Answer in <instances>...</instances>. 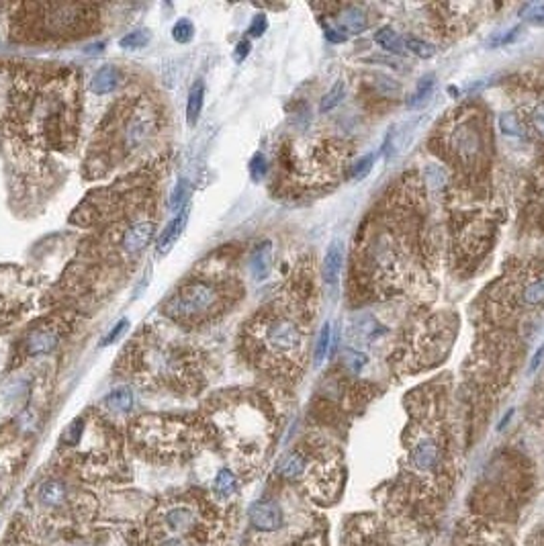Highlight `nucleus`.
I'll return each instance as SVG.
<instances>
[{
  "instance_id": "f257e3e1",
  "label": "nucleus",
  "mask_w": 544,
  "mask_h": 546,
  "mask_svg": "<svg viewBox=\"0 0 544 546\" xmlns=\"http://www.w3.org/2000/svg\"><path fill=\"white\" fill-rule=\"evenodd\" d=\"M80 76L72 68L23 72L8 92V131L12 141L35 154H64L78 141Z\"/></svg>"
},
{
  "instance_id": "f03ea898",
  "label": "nucleus",
  "mask_w": 544,
  "mask_h": 546,
  "mask_svg": "<svg viewBox=\"0 0 544 546\" xmlns=\"http://www.w3.org/2000/svg\"><path fill=\"white\" fill-rule=\"evenodd\" d=\"M164 104L145 92L117 98L94 129L84 158V176L105 179L145 160L164 134Z\"/></svg>"
},
{
  "instance_id": "7ed1b4c3",
  "label": "nucleus",
  "mask_w": 544,
  "mask_h": 546,
  "mask_svg": "<svg viewBox=\"0 0 544 546\" xmlns=\"http://www.w3.org/2000/svg\"><path fill=\"white\" fill-rule=\"evenodd\" d=\"M119 368L139 385L168 389L176 395L197 391L203 385L199 352L152 327L139 331L129 342L119 356Z\"/></svg>"
},
{
  "instance_id": "20e7f679",
  "label": "nucleus",
  "mask_w": 544,
  "mask_h": 546,
  "mask_svg": "<svg viewBox=\"0 0 544 546\" xmlns=\"http://www.w3.org/2000/svg\"><path fill=\"white\" fill-rule=\"evenodd\" d=\"M207 424L229 455L239 462L260 458L271 438L269 411L250 393H229L209 403Z\"/></svg>"
},
{
  "instance_id": "39448f33",
  "label": "nucleus",
  "mask_w": 544,
  "mask_h": 546,
  "mask_svg": "<svg viewBox=\"0 0 544 546\" xmlns=\"http://www.w3.org/2000/svg\"><path fill=\"white\" fill-rule=\"evenodd\" d=\"M10 37L17 42H74L98 27L100 8L87 2H31L12 6Z\"/></svg>"
},
{
  "instance_id": "423d86ee",
  "label": "nucleus",
  "mask_w": 544,
  "mask_h": 546,
  "mask_svg": "<svg viewBox=\"0 0 544 546\" xmlns=\"http://www.w3.org/2000/svg\"><path fill=\"white\" fill-rule=\"evenodd\" d=\"M248 358L264 370L291 374L301 363L305 331L299 319L284 311H262L244 329Z\"/></svg>"
},
{
  "instance_id": "0eeeda50",
  "label": "nucleus",
  "mask_w": 544,
  "mask_h": 546,
  "mask_svg": "<svg viewBox=\"0 0 544 546\" xmlns=\"http://www.w3.org/2000/svg\"><path fill=\"white\" fill-rule=\"evenodd\" d=\"M242 284L226 274L199 273L186 276L179 289L164 301L162 313L181 327L205 325L237 301Z\"/></svg>"
},
{
  "instance_id": "6e6552de",
  "label": "nucleus",
  "mask_w": 544,
  "mask_h": 546,
  "mask_svg": "<svg viewBox=\"0 0 544 546\" xmlns=\"http://www.w3.org/2000/svg\"><path fill=\"white\" fill-rule=\"evenodd\" d=\"M129 438L141 455L168 460L192 453L201 442V428L181 417L141 415L132 424Z\"/></svg>"
},
{
  "instance_id": "1a4fd4ad",
  "label": "nucleus",
  "mask_w": 544,
  "mask_h": 546,
  "mask_svg": "<svg viewBox=\"0 0 544 546\" xmlns=\"http://www.w3.org/2000/svg\"><path fill=\"white\" fill-rule=\"evenodd\" d=\"M70 329L68 313H51L49 318L39 319L21 340L19 344V358H39L51 354L64 340L66 331Z\"/></svg>"
},
{
  "instance_id": "9d476101",
  "label": "nucleus",
  "mask_w": 544,
  "mask_h": 546,
  "mask_svg": "<svg viewBox=\"0 0 544 546\" xmlns=\"http://www.w3.org/2000/svg\"><path fill=\"white\" fill-rule=\"evenodd\" d=\"M27 303V289L17 269H0V321L23 311Z\"/></svg>"
},
{
  "instance_id": "9b49d317",
  "label": "nucleus",
  "mask_w": 544,
  "mask_h": 546,
  "mask_svg": "<svg viewBox=\"0 0 544 546\" xmlns=\"http://www.w3.org/2000/svg\"><path fill=\"white\" fill-rule=\"evenodd\" d=\"M451 147L464 164H475L483 152V136L475 119H464L451 134Z\"/></svg>"
},
{
  "instance_id": "f8f14e48",
  "label": "nucleus",
  "mask_w": 544,
  "mask_h": 546,
  "mask_svg": "<svg viewBox=\"0 0 544 546\" xmlns=\"http://www.w3.org/2000/svg\"><path fill=\"white\" fill-rule=\"evenodd\" d=\"M411 466L421 475H434L442 466V446L432 436H421L409 451Z\"/></svg>"
},
{
  "instance_id": "ddd939ff",
  "label": "nucleus",
  "mask_w": 544,
  "mask_h": 546,
  "mask_svg": "<svg viewBox=\"0 0 544 546\" xmlns=\"http://www.w3.org/2000/svg\"><path fill=\"white\" fill-rule=\"evenodd\" d=\"M250 526L258 532H276L284 526V511L274 500L254 501L248 509Z\"/></svg>"
},
{
  "instance_id": "4468645a",
  "label": "nucleus",
  "mask_w": 544,
  "mask_h": 546,
  "mask_svg": "<svg viewBox=\"0 0 544 546\" xmlns=\"http://www.w3.org/2000/svg\"><path fill=\"white\" fill-rule=\"evenodd\" d=\"M37 503L46 509H64L70 505V489L60 479H46L35 491Z\"/></svg>"
},
{
  "instance_id": "2eb2a0df",
  "label": "nucleus",
  "mask_w": 544,
  "mask_h": 546,
  "mask_svg": "<svg viewBox=\"0 0 544 546\" xmlns=\"http://www.w3.org/2000/svg\"><path fill=\"white\" fill-rule=\"evenodd\" d=\"M342 266H344V246L342 242H332V246L325 252L323 266H321V276L323 284L332 291L338 289L340 276H342Z\"/></svg>"
},
{
  "instance_id": "dca6fc26",
  "label": "nucleus",
  "mask_w": 544,
  "mask_h": 546,
  "mask_svg": "<svg viewBox=\"0 0 544 546\" xmlns=\"http://www.w3.org/2000/svg\"><path fill=\"white\" fill-rule=\"evenodd\" d=\"M309 471V456L303 451H291L289 455L282 456V460L276 466V473L287 479V481H297Z\"/></svg>"
},
{
  "instance_id": "f3484780",
  "label": "nucleus",
  "mask_w": 544,
  "mask_h": 546,
  "mask_svg": "<svg viewBox=\"0 0 544 546\" xmlns=\"http://www.w3.org/2000/svg\"><path fill=\"white\" fill-rule=\"evenodd\" d=\"M272 269V244L260 242L250 254V273L254 280H266Z\"/></svg>"
},
{
  "instance_id": "a211bd4d",
  "label": "nucleus",
  "mask_w": 544,
  "mask_h": 546,
  "mask_svg": "<svg viewBox=\"0 0 544 546\" xmlns=\"http://www.w3.org/2000/svg\"><path fill=\"white\" fill-rule=\"evenodd\" d=\"M368 21H366V12L361 6H346L336 21V27L344 33V35H356L363 33L366 29Z\"/></svg>"
},
{
  "instance_id": "6ab92c4d",
  "label": "nucleus",
  "mask_w": 544,
  "mask_h": 546,
  "mask_svg": "<svg viewBox=\"0 0 544 546\" xmlns=\"http://www.w3.org/2000/svg\"><path fill=\"white\" fill-rule=\"evenodd\" d=\"M518 299L524 307L528 309H538L544 307V274L534 276L530 280H526L518 293Z\"/></svg>"
},
{
  "instance_id": "aec40b11",
  "label": "nucleus",
  "mask_w": 544,
  "mask_h": 546,
  "mask_svg": "<svg viewBox=\"0 0 544 546\" xmlns=\"http://www.w3.org/2000/svg\"><path fill=\"white\" fill-rule=\"evenodd\" d=\"M186 219H188V209H182L172 217V221L162 229V235L158 239V254H166L176 244V239L181 237L182 228L186 226Z\"/></svg>"
},
{
  "instance_id": "412c9836",
  "label": "nucleus",
  "mask_w": 544,
  "mask_h": 546,
  "mask_svg": "<svg viewBox=\"0 0 544 546\" xmlns=\"http://www.w3.org/2000/svg\"><path fill=\"white\" fill-rule=\"evenodd\" d=\"M119 84V70L117 66H102L92 76V92L96 96H105L117 89Z\"/></svg>"
},
{
  "instance_id": "4be33fe9",
  "label": "nucleus",
  "mask_w": 544,
  "mask_h": 546,
  "mask_svg": "<svg viewBox=\"0 0 544 546\" xmlns=\"http://www.w3.org/2000/svg\"><path fill=\"white\" fill-rule=\"evenodd\" d=\"M381 327H383V325L372 318V316H368V313H363V316L354 318V321H352L354 338L361 340V342H374V340L383 334Z\"/></svg>"
},
{
  "instance_id": "5701e85b",
  "label": "nucleus",
  "mask_w": 544,
  "mask_h": 546,
  "mask_svg": "<svg viewBox=\"0 0 544 546\" xmlns=\"http://www.w3.org/2000/svg\"><path fill=\"white\" fill-rule=\"evenodd\" d=\"M237 489H239V479H237V475L231 468L226 466V468H221L215 475V479H213V493L217 498L229 500V498H233L237 493Z\"/></svg>"
},
{
  "instance_id": "b1692460",
  "label": "nucleus",
  "mask_w": 544,
  "mask_h": 546,
  "mask_svg": "<svg viewBox=\"0 0 544 546\" xmlns=\"http://www.w3.org/2000/svg\"><path fill=\"white\" fill-rule=\"evenodd\" d=\"M134 391L129 387H119L105 397V408L113 413H129L134 410Z\"/></svg>"
},
{
  "instance_id": "393cba45",
  "label": "nucleus",
  "mask_w": 544,
  "mask_h": 546,
  "mask_svg": "<svg viewBox=\"0 0 544 546\" xmlns=\"http://www.w3.org/2000/svg\"><path fill=\"white\" fill-rule=\"evenodd\" d=\"M203 102H205V84L203 80H197L188 92V102H186V123L190 127L197 125L201 111H203Z\"/></svg>"
},
{
  "instance_id": "a878e982",
  "label": "nucleus",
  "mask_w": 544,
  "mask_h": 546,
  "mask_svg": "<svg viewBox=\"0 0 544 546\" xmlns=\"http://www.w3.org/2000/svg\"><path fill=\"white\" fill-rule=\"evenodd\" d=\"M374 42L383 47L385 51L389 53H395V55H406V39H401L393 27H381L377 33H374Z\"/></svg>"
},
{
  "instance_id": "bb28decb",
  "label": "nucleus",
  "mask_w": 544,
  "mask_h": 546,
  "mask_svg": "<svg viewBox=\"0 0 544 546\" xmlns=\"http://www.w3.org/2000/svg\"><path fill=\"white\" fill-rule=\"evenodd\" d=\"M434 87H436V78H434L432 74L424 76V78L417 82L415 91H413L411 98L408 100L409 109H419V107H424V104L430 100V96H432V92H434Z\"/></svg>"
},
{
  "instance_id": "cd10ccee",
  "label": "nucleus",
  "mask_w": 544,
  "mask_h": 546,
  "mask_svg": "<svg viewBox=\"0 0 544 546\" xmlns=\"http://www.w3.org/2000/svg\"><path fill=\"white\" fill-rule=\"evenodd\" d=\"M344 96H346V84H344V80H338L329 91L323 94L321 104H319V111H321V113H329L332 109H336V107L342 102Z\"/></svg>"
},
{
  "instance_id": "c85d7f7f",
  "label": "nucleus",
  "mask_w": 544,
  "mask_h": 546,
  "mask_svg": "<svg viewBox=\"0 0 544 546\" xmlns=\"http://www.w3.org/2000/svg\"><path fill=\"white\" fill-rule=\"evenodd\" d=\"M329 346H332V323H323L318 336V342H316V350H314V363H316V366L323 363V358L329 352Z\"/></svg>"
},
{
  "instance_id": "c756f323",
  "label": "nucleus",
  "mask_w": 544,
  "mask_h": 546,
  "mask_svg": "<svg viewBox=\"0 0 544 546\" xmlns=\"http://www.w3.org/2000/svg\"><path fill=\"white\" fill-rule=\"evenodd\" d=\"M518 15L522 21H528L530 25L544 27V2H526L522 4Z\"/></svg>"
},
{
  "instance_id": "7c9ffc66",
  "label": "nucleus",
  "mask_w": 544,
  "mask_h": 546,
  "mask_svg": "<svg viewBox=\"0 0 544 546\" xmlns=\"http://www.w3.org/2000/svg\"><path fill=\"white\" fill-rule=\"evenodd\" d=\"M499 129L509 137L524 136L522 123H520L518 115H514V113H501V115H499Z\"/></svg>"
},
{
  "instance_id": "2f4dec72",
  "label": "nucleus",
  "mask_w": 544,
  "mask_h": 546,
  "mask_svg": "<svg viewBox=\"0 0 544 546\" xmlns=\"http://www.w3.org/2000/svg\"><path fill=\"white\" fill-rule=\"evenodd\" d=\"M406 49H409L413 55H417V57H421V60H428V57H432V55L436 53L434 46H430L428 42H424V39H419V37H408V39H406Z\"/></svg>"
},
{
  "instance_id": "473e14b6",
  "label": "nucleus",
  "mask_w": 544,
  "mask_h": 546,
  "mask_svg": "<svg viewBox=\"0 0 544 546\" xmlns=\"http://www.w3.org/2000/svg\"><path fill=\"white\" fill-rule=\"evenodd\" d=\"M424 174H426V181H428V184H430V188H434V190H440V188H444V186H446V172H444L440 166H436V164H430V166H426V168H424Z\"/></svg>"
},
{
  "instance_id": "72a5a7b5",
  "label": "nucleus",
  "mask_w": 544,
  "mask_h": 546,
  "mask_svg": "<svg viewBox=\"0 0 544 546\" xmlns=\"http://www.w3.org/2000/svg\"><path fill=\"white\" fill-rule=\"evenodd\" d=\"M149 44V33L147 31H134V33H127L125 37L119 39V46L123 49H139V47H145Z\"/></svg>"
},
{
  "instance_id": "f704fd0d",
  "label": "nucleus",
  "mask_w": 544,
  "mask_h": 546,
  "mask_svg": "<svg viewBox=\"0 0 544 546\" xmlns=\"http://www.w3.org/2000/svg\"><path fill=\"white\" fill-rule=\"evenodd\" d=\"M172 37H174L179 44L192 42V37H194V27H192V23H190L188 19H181V21L174 25V29H172Z\"/></svg>"
},
{
  "instance_id": "c9c22d12",
  "label": "nucleus",
  "mask_w": 544,
  "mask_h": 546,
  "mask_svg": "<svg viewBox=\"0 0 544 546\" xmlns=\"http://www.w3.org/2000/svg\"><path fill=\"white\" fill-rule=\"evenodd\" d=\"M269 172V162H266V156L264 154H254V158L250 160V176L254 181H262Z\"/></svg>"
},
{
  "instance_id": "e433bc0d",
  "label": "nucleus",
  "mask_w": 544,
  "mask_h": 546,
  "mask_svg": "<svg viewBox=\"0 0 544 546\" xmlns=\"http://www.w3.org/2000/svg\"><path fill=\"white\" fill-rule=\"evenodd\" d=\"M530 129L544 139V100L530 111Z\"/></svg>"
},
{
  "instance_id": "4c0bfd02",
  "label": "nucleus",
  "mask_w": 544,
  "mask_h": 546,
  "mask_svg": "<svg viewBox=\"0 0 544 546\" xmlns=\"http://www.w3.org/2000/svg\"><path fill=\"white\" fill-rule=\"evenodd\" d=\"M366 363H368V358L364 356L363 352H359V350H346V366L354 372V374H359L361 370H363L364 366H366Z\"/></svg>"
},
{
  "instance_id": "58836bf2",
  "label": "nucleus",
  "mask_w": 544,
  "mask_h": 546,
  "mask_svg": "<svg viewBox=\"0 0 544 546\" xmlns=\"http://www.w3.org/2000/svg\"><path fill=\"white\" fill-rule=\"evenodd\" d=\"M377 89L381 91L383 96H395V94H399V84H397L393 78L385 76V74H377Z\"/></svg>"
},
{
  "instance_id": "ea45409f",
  "label": "nucleus",
  "mask_w": 544,
  "mask_h": 546,
  "mask_svg": "<svg viewBox=\"0 0 544 546\" xmlns=\"http://www.w3.org/2000/svg\"><path fill=\"white\" fill-rule=\"evenodd\" d=\"M186 194H188V182L181 181L179 186H176V190H174V194H172V199H170V211H174V213L182 211V203H184Z\"/></svg>"
},
{
  "instance_id": "a19ab883",
  "label": "nucleus",
  "mask_w": 544,
  "mask_h": 546,
  "mask_svg": "<svg viewBox=\"0 0 544 546\" xmlns=\"http://www.w3.org/2000/svg\"><path fill=\"white\" fill-rule=\"evenodd\" d=\"M127 325H129V321L127 319H121L119 323H115V327L100 340V346H111V344H115L117 340H119V336L127 329Z\"/></svg>"
},
{
  "instance_id": "79ce46f5",
  "label": "nucleus",
  "mask_w": 544,
  "mask_h": 546,
  "mask_svg": "<svg viewBox=\"0 0 544 546\" xmlns=\"http://www.w3.org/2000/svg\"><path fill=\"white\" fill-rule=\"evenodd\" d=\"M518 35H520V27H511V29H507V31H503V33L496 35V37L489 42V46L491 47L507 46V44H511Z\"/></svg>"
},
{
  "instance_id": "37998d69",
  "label": "nucleus",
  "mask_w": 544,
  "mask_h": 546,
  "mask_svg": "<svg viewBox=\"0 0 544 546\" xmlns=\"http://www.w3.org/2000/svg\"><path fill=\"white\" fill-rule=\"evenodd\" d=\"M266 29H269V19H266L264 15H256V17H254V21L250 23V29H248V33H250L252 37H260V35H264V33H266Z\"/></svg>"
},
{
  "instance_id": "c03bdc74",
  "label": "nucleus",
  "mask_w": 544,
  "mask_h": 546,
  "mask_svg": "<svg viewBox=\"0 0 544 546\" xmlns=\"http://www.w3.org/2000/svg\"><path fill=\"white\" fill-rule=\"evenodd\" d=\"M372 160H374V158L368 154V156H364L359 164H354V168H352V179H354V181H361V179H364V176L370 172V168H372Z\"/></svg>"
},
{
  "instance_id": "a18cd8bd",
  "label": "nucleus",
  "mask_w": 544,
  "mask_h": 546,
  "mask_svg": "<svg viewBox=\"0 0 544 546\" xmlns=\"http://www.w3.org/2000/svg\"><path fill=\"white\" fill-rule=\"evenodd\" d=\"M248 53H250V42H239L235 47V60L242 62Z\"/></svg>"
},
{
  "instance_id": "49530a36",
  "label": "nucleus",
  "mask_w": 544,
  "mask_h": 546,
  "mask_svg": "<svg viewBox=\"0 0 544 546\" xmlns=\"http://www.w3.org/2000/svg\"><path fill=\"white\" fill-rule=\"evenodd\" d=\"M543 358H544V346H541V348H538V352L532 356V363H530V366H528V372H536V368L543 364Z\"/></svg>"
},
{
  "instance_id": "de8ad7c7",
  "label": "nucleus",
  "mask_w": 544,
  "mask_h": 546,
  "mask_svg": "<svg viewBox=\"0 0 544 546\" xmlns=\"http://www.w3.org/2000/svg\"><path fill=\"white\" fill-rule=\"evenodd\" d=\"M511 417H514V410H509V411H507V413H505V417H503V419H501V424H499V430H503V428L507 426V421H509Z\"/></svg>"
}]
</instances>
